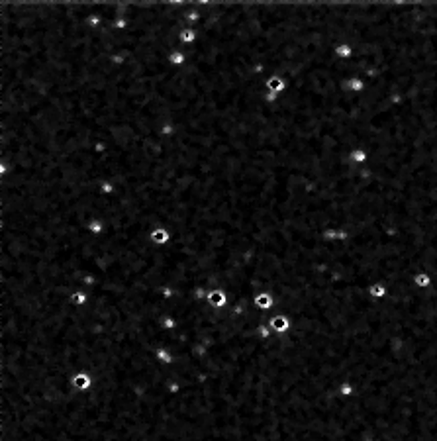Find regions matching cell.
<instances>
[{"label":"cell","mask_w":437,"mask_h":441,"mask_svg":"<svg viewBox=\"0 0 437 441\" xmlns=\"http://www.w3.org/2000/svg\"><path fill=\"white\" fill-rule=\"evenodd\" d=\"M208 306L214 310H224L230 306V296H228V292L226 290H222V288H212L210 292H208V298H206Z\"/></svg>","instance_id":"cell-1"},{"label":"cell","mask_w":437,"mask_h":441,"mask_svg":"<svg viewBox=\"0 0 437 441\" xmlns=\"http://www.w3.org/2000/svg\"><path fill=\"white\" fill-rule=\"evenodd\" d=\"M269 326H271L273 333H276V335H284V333H288L290 328H292V320H290L288 316H284V314H271Z\"/></svg>","instance_id":"cell-2"},{"label":"cell","mask_w":437,"mask_h":441,"mask_svg":"<svg viewBox=\"0 0 437 441\" xmlns=\"http://www.w3.org/2000/svg\"><path fill=\"white\" fill-rule=\"evenodd\" d=\"M69 383H71V386H73L75 390H78V392H87V390H90L92 385H94V378H92V375L87 373V371H78V373H75V375L71 376Z\"/></svg>","instance_id":"cell-3"},{"label":"cell","mask_w":437,"mask_h":441,"mask_svg":"<svg viewBox=\"0 0 437 441\" xmlns=\"http://www.w3.org/2000/svg\"><path fill=\"white\" fill-rule=\"evenodd\" d=\"M253 304L261 310V312H273L274 306H276V300H274V296L271 292H265V290H263V292H257V294H255Z\"/></svg>","instance_id":"cell-4"},{"label":"cell","mask_w":437,"mask_h":441,"mask_svg":"<svg viewBox=\"0 0 437 441\" xmlns=\"http://www.w3.org/2000/svg\"><path fill=\"white\" fill-rule=\"evenodd\" d=\"M171 239H173V235H171V232H169L167 228H155V230H151V233H149V242L153 243V245H157V247L169 245Z\"/></svg>","instance_id":"cell-5"},{"label":"cell","mask_w":437,"mask_h":441,"mask_svg":"<svg viewBox=\"0 0 437 441\" xmlns=\"http://www.w3.org/2000/svg\"><path fill=\"white\" fill-rule=\"evenodd\" d=\"M286 88H288V83H286V78H283L281 75H271V77L267 78V90H269V92L283 96L284 92H286Z\"/></svg>","instance_id":"cell-6"},{"label":"cell","mask_w":437,"mask_h":441,"mask_svg":"<svg viewBox=\"0 0 437 441\" xmlns=\"http://www.w3.org/2000/svg\"><path fill=\"white\" fill-rule=\"evenodd\" d=\"M367 292H369V296H371L372 300H384V298L390 294V287L381 280V283H372V285H369Z\"/></svg>","instance_id":"cell-7"},{"label":"cell","mask_w":437,"mask_h":441,"mask_svg":"<svg viewBox=\"0 0 437 441\" xmlns=\"http://www.w3.org/2000/svg\"><path fill=\"white\" fill-rule=\"evenodd\" d=\"M347 157H349L351 163H353V165H357V167L367 165V163H369V159H371V155H369V151H367L365 147H355V149H351Z\"/></svg>","instance_id":"cell-8"},{"label":"cell","mask_w":437,"mask_h":441,"mask_svg":"<svg viewBox=\"0 0 437 441\" xmlns=\"http://www.w3.org/2000/svg\"><path fill=\"white\" fill-rule=\"evenodd\" d=\"M345 90L351 92V94H363L365 90H367V81L363 77H351L345 81Z\"/></svg>","instance_id":"cell-9"},{"label":"cell","mask_w":437,"mask_h":441,"mask_svg":"<svg viewBox=\"0 0 437 441\" xmlns=\"http://www.w3.org/2000/svg\"><path fill=\"white\" fill-rule=\"evenodd\" d=\"M155 361L159 365H163V367H169V365H173L175 363V355L169 351L167 347H163V345H159V347H155Z\"/></svg>","instance_id":"cell-10"},{"label":"cell","mask_w":437,"mask_h":441,"mask_svg":"<svg viewBox=\"0 0 437 441\" xmlns=\"http://www.w3.org/2000/svg\"><path fill=\"white\" fill-rule=\"evenodd\" d=\"M412 285L418 288H422V290H427V288L433 287V276L429 275L427 271H420V273H415L412 276Z\"/></svg>","instance_id":"cell-11"},{"label":"cell","mask_w":437,"mask_h":441,"mask_svg":"<svg viewBox=\"0 0 437 441\" xmlns=\"http://www.w3.org/2000/svg\"><path fill=\"white\" fill-rule=\"evenodd\" d=\"M333 53H335V57H337L339 61H351L355 57V47L351 44H337L335 49H333Z\"/></svg>","instance_id":"cell-12"},{"label":"cell","mask_w":437,"mask_h":441,"mask_svg":"<svg viewBox=\"0 0 437 441\" xmlns=\"http://www.w3.org/2000/svg\"><path fill=\"white\" fill-rule=\"evenodd\" d=\"M178 42L183 47H192L198 42V32L194 28H185L183 32L178 33Z\"/></svg>","instance_id":"cell-13"},{"label":"cell","mask_w":437,"mask_h":441,"mask_svg":"<svg viewBox=\"0 0 437 441\" xmlns=\"http://www.w3.org/2000/svg\"><path fill=\"white\" fill-rule=\"evenodd\" d=\"M85 228H87L94 237H100V235H104V232H106V222L100 220V218H92V220L87 222Z\"/></svg>","instance_id":"cell-14"},{"label":"cell","mask_w":437,"mask_h":441,"mask_svg":"<svg viewBox=\"0 0 437 441\" xmlns=\"http://www.w3.org/2000/svg\"><path fill=\"white\" fill-rule=\"evenodd\" d=\"M88 300H90V296H88L87 290H75V292H71V296H69V302H71L73 306H77V308H85L88 304Z\"/></svg>","instance_id":"cell-15"}]
</instances>
